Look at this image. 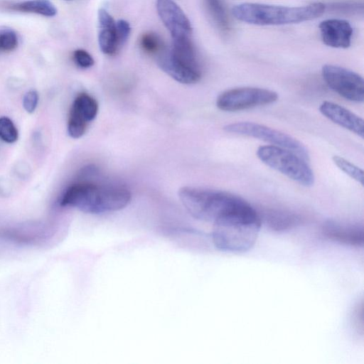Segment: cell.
I'll return each mask as SVG.
<instances>
[{"label": "cell", "mask_w": 364, "mask_h": 364, "mask_svg": "<svg viewBox=\"0 0 364 364\" xmlns=\"http://www.w3.org/2000/svg\"><path fill=\"white\" fill-rule=\"evenodd\" d=\"M9 11L33 13L52 17L56 15L57 9L50 0H28L17 3H6L2 5Z\"/></svg>", "instance_id": "17"}, {"label": "cell", "mask_w": 364, "mask_h": 364, "mask_svg": "<svg viewBox=\"0 0 364 364\" xmlns=\"http://www.w3.org/2000/svg\"><path fill=\"white\" fill-rule=\"evenodd\" d=\"M205 8L214 25L221 31H228L230 21L222 0H203Z\"/></svg>", "instance_id": "18"}, {"label": "cell", "mask_w": 364, "mask_h": 364, "mask_svg": "<svg viewBox=\"0 0 364 364\" xmlns=\"http://www.w3.org/2000/svg\"><path fill=\"white\" fill-rule=\"evenodd\" d=\"M18 37L14 31L5 28L0 30V53L11 52L18 46Z\"/></svg>", "instance_id": "21"}, {"label": "cell", "mask_w": 364, "mask_h": 364, "mask_svg": "<svg viewBox=\"0 0 364 364\" xmlns=\"http://www.w3.org/2000/svg\"><path fill=\"white\" fill-rule=\"evenodd\" d=\"M73 57L75 63L82 68H90L95 63L92 55L83 49L75 50L73 52Z\"/></svg>", "instance_id": "24"}, {"label": "cell", "mask_w": 364, "mask_h": 364, "mask_svg": "<svg viewBox=\"0 0 364 364\" xmlns=\"http://www.w3.org/2000/svg\"><path fill=\"white\" fill-rule=\"evenodd\" d=\"M322 232L328 239L346 245L363 246V226L358 223L328 221L323 224Z\"/></svg>", "instance_id": "12"}, {"label": "cell", "mask_w": 364, "mask_h": 364, "mask_svg": "<svg viewBox=\"0 0 364 364\" xmlns=\"http://www.w3.org/2000/svg\"><path fill=\"white\" fill-rule=\"evenodd\" d=\"M319 111L335 124L363 138V119L351 111L328 101H325L320 105Z\"/></svg>", "instance_id": "14"}, {"label": "cell", "mask_w": 364, "mask_h": 364, "mask_svg": "<svg viewBox=\"0 0 364 364\" xmlns=\"http://www.w3.org/2000/svg\"><path fill=\"white\" fill-rule=\"evenodd\" d=\"M130 200L131 193L124 186L82 181L68 188L60 205L86 213L100 214L121 210Z\"/></svg>", "instance_id": "2"}, {"label": "cell", "mask_w": 364, "mask_h": 364, "mask_svg": "<svg viewBox=\"0 0 364 364\" xmlns=\"http://www.w3.org/2000/svg\"><path fill=\"white\" fill-rule=\"evenodd\" d=\"M334 164L345 173L363 186V171L362 169L339 156H333Z\"/></svg>", "instance_id": "20"}, {"label": "cell", "mask_w": 364, "mask_h": 364, "mask_svg": "<svg viewBox=\"0 0 364 364\" xmlns=\"http://www.w3.org/2000/svg\"><path fill=\"white\" fill-rule=\"evenodd\" d=\"M278 99V94L272 90L243 87L228 90L217 98V107L223 111L236 112L257 106L269 105Z\"/></svg>", "instance_id": "8"}, {"label": "cell", "mask_w": 364, "mask_h": 364, "mask_svg": "<svg viewBox=\"0 0 364 364\" xmlns=\"http://www.w3.org/2000/svg\"><path fill=\"white\" fill-rule=\"evenodd\" d=\"M322 41L328 46L347 48L350 46L353 28L343 19L331 18L321 22L318 26Z\"/></svg>", "instance_id": "13"}, {"label": "cell", "mask_w": 364, "mask_h": 364, "mask_svg": "<svg viewBox=\"0 0 364 364\" xmlns=\"http://www.w3.org/2000/svg\"><path fill=\"white\" fill-rule=\"evenodd\" d=\"M178 196L193 217L212 223L240 198L225 191L188 186L181 188Z\"/></svg>", "instance_id": "5"}, {"label": "cell", "mask_w": 364, "mask_h": 364, "mask_svg": "<svg viewBox=\"0 0 364 364\" xmlns=\"http://www.w3.org/2000/svg\"><path fill=\"white\" fill-rule=\"evenodd\" d=\"M321 73L326 85L342 97L355 102L364 101V80L359 74L329 64L323 66Z\"/></svg>", "instance_id": "9"}, {"label": "cell", "mask_w": 364, "mask_h": 364, "mask_svg": "<svg viewBox=\"0 0 364 364\" xmlns=\"http://www.w3.org/2000/svg\"><path fill=\"white\" fill-rule=\"evenodd\" d=\"M0 139L7 143H14L18 139V130L6 117H0Z\"/></svg>", "instance_id": "22"}, {"label": "cell", "mask_w": 364, "mask_h": 364, "mask_svg": "<svg viewBox=\"0 0 364 364\" xmlns=\"http://www.w3.org/2000/svg\"><path fill=\"white\" fill-rule=\"evenodd\" d=\"M326 10L323 3L301 6H284L256 3H243L232 8V14L239 21L260 26L301 23L321 16Z\"/></svg>", "instance_id": "3"}, {"label": "cell", "mask_w": 364, "mask_h": 364, "mask_svg": "<svg viewBox=\"0 0 364 364\" xmlns=\"http://www.w3.org/2000/svg\"><path fill=\"white\" fill-rule=\"evenodd\" d=\"M131 28L129 23L123 19L118 20L115 22V34L117 51L127 42L130 34Z\"/></svg>", "instance_id": "23"}, {"label": "cell", "mask_w": 364, "mask_h": 364, "mask_svg": "<svg viewBox=\"0 0 364 364\" xmlns=\"http://www.w3.org/2000/svg\"><path fill=\"white\" fill-rule=\"evenodd\" d=\"M98 104L95 98L86 93L79 94L71 106L68 132L75 139L81 137L86 132L90 122L97 116Z\"/></svg>", "instance_id": "10"}, {"label": "cell", "mask_w": 364, "mask_h": 364, "mask_svg": "<svg viewBox=\"0 0 364 364\" xmlns=\"http://www.w3.org/2000/svg\"><path fill=\"white\" fill-rule=\"evenodd\" d=\"M215 246L225 252L242 253L255 245L262 225L259 213L242 198L213 222Z\"/></svg>", "instance_id": "1"}, {"label": "cell", "mask_w": 364, "mask_h": 364, "mask_svg": "<svg viewBox=\"0 0 364 364\" xmlns=\"http://www.w3.org/2000/svg\"><path fill=\"white\" fill-rule=\"evenodd\" d=\"M98 43L105 54L114 55L117 51L115 34V22L104 9L98 11Z\"/></svg>", "instance_id": "15"}, {"label": "cell", "mask_w": 364, "mask_h": 364, "mask_svg": "<svg viewBox=\"0 0 364 364\" xmlns=\"http://www.w3.org/2000/svg\"><path fill=\"white\" fill-rule=\"evenodd\" d=\"M156 56L161 69L175 80L183 84L200 80V67L190 37L173 39L172 48H165Z\"/></svg>", "instance_id": "4"}, {"label": "cell", "mask_w": 364, "mask_h": 364, "mask_svg": "<svg viewBox=\"0 0 364 364\" xmlns=\"http://www.w3.org/2000/svg\"><path fill=\"white\" fill-rule=\"evenodd\" d=\"M156 9L173 39L191 37V22L176 2L173 0H156Z\"/></svg>", "instance_id": "11"}, {"label": "cell", "mask_w": 364, "mask_h": 364, "mask_svg": "<svg viewBox=\"0 0 364 364\" xmlns=\"http://www.w3.org/2000/svg\"><path fill=\"white\" fill-rule=\"evenodd\" d=\"M139 45L146 53L155 55H159L166 48L161 37L151 31L146 32L141 36Z\"/></svg>", "instance_id": "19"}, {"label": "cell", "mask_w": 364, "mask_h": 364, "mask_svg": "<svg viewBox=\"0 0 364 364\" xmlns=\"http://www.w3.org/2000/svg\"><path fill=\"white\" fill-rule=\"evenodd\" d=\"M229 133L251 136L290 150L299 156L309 160V154L306 146L296 139L280 131L267 126L250 122L231 123L224 127Z\"/></svg>", "instance_id": "7"}, {"label": "cell", "mask_w": 364, "mask_h": 364, "mask_svg": "<svg viewBox=\"0 0 364 364\" xmlns=\"http://www.w3.org/2000/svg\"><path fill=\"white\" fill-rule=\"evenodd\" d=\"M257 155L267 166L302 186H311L314 183V174L307 161L290 150L274 145L261 146Z\"/></svg>", "instance_id": "6"}, {"label": "cell", "mask_w": 364, "mask_h": 364, "mask_svg": "<svg viewBox=\"0 0 364 364\" xmlns=\"http://www.w3.org/2000/svg\"><path fill=\"white\" fill-rule=\"evenodd\" d=\"M38 101L36 91L31 90L26 92L23 98V106L26 112L32 113L35 111Z\"/></svg>", "instance_id": "25"}, {"label": "cell", "mask_w": 364, "mask_h": 364, "mask_svg": "<svg viewBox=\"0 0 364 364\" xmlns=\"http://www.w3.org/2000/svg\"><path fill=\"white\" fill-rule=\"evenodd\" d=\"M66 1H71V0H66Z\"/></svg>", "instance_id": "26"}, {"label": "cell", "mask_w": 364, "mask_h": 364, "mask_svg": "<svg viewBox=\"0 0 364 364\" xmlns=\"http://www.w3.org/2000/svg\"><path fill=\"white\" fill-rule=\"evenodd\" d=\"M262 223L264 222L270 229L276 232H284L299 225L301 218L295 213L282 210H269L260 215Z\"/></svg>", "instance_id": "16"}]
</instances>
